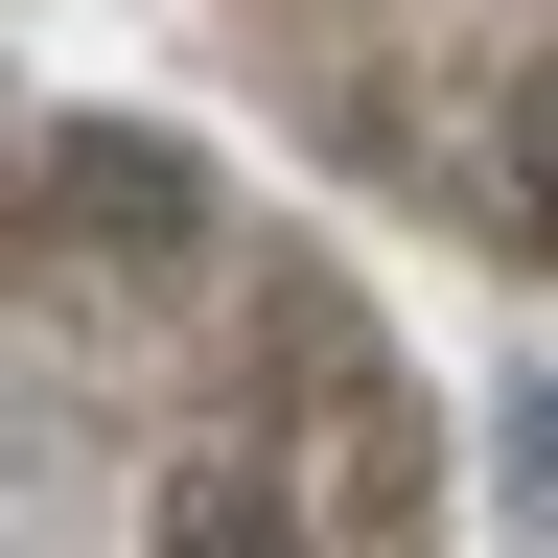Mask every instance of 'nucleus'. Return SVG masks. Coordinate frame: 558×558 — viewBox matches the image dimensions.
Returning <instances> with one entry per match:
<instances>
[{"instance_id": "f257e3e1", "label": "nucleus", "mask_w": 558, "mask_h": 558, "mask_svg": "<svg viewBox=\"0 0 558 558\" xmlns=\"http://www.w3.org/2000/svg\"><path fill=\"white\" fill-rule=\"evenodd\" d=\"M0 558H442V418L233 163L0 117Z\"/></svg>"}, {"instance_id": "f03ea898", "label": "nucleus", "mask_w": 558, "mask_h": 558, "mask_svg": "<svg viewBox=\"0 0 558 558\" xmlns=\"http://www.w3.org/2000/svg\"><path fill=\"white\" fill-rule=\"evenodd\" d=\"M209 47L396 233L558 279V0H209Z\"/></svg>"}, {"instance_id": "7ed1b4c3", "label": "nucleus", "mask_w": 558, "mask_h": 558, "mask_svg": "<svg viewBox=\"0 0 558 558\" xmlns=\"http://www.w3.org/2000/svg\"><path fill=\"white\" fill-rule=\"evenodd\" d=\"M535 442H558V396H535Z\"/></svg>"}]
</instances>
